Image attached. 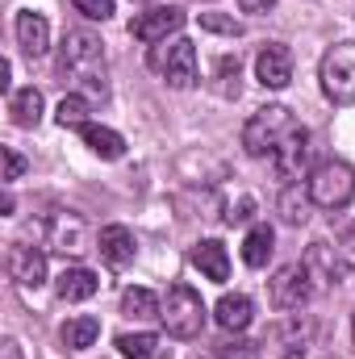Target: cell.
<instances>
[{"label": "cell", "mask_w": 355, "mask_h": 359, "mask_svg": "<svg viewBox=\"0 0 355 359\" xmlns=\"http://www.w3.org/2000/svg\"><path fill=\"white\" fill-rule=\"evenodd\" d=\"M76 13H84L88 21H109L113 17V0H72Z\"/></svg>", "instance_id": "83f0119b"}, {"label": "cell", "mask_w": 355, "mask_h": 359, "mask_svg": "<svg viewBox=\"0 0 355 359\" xmlns=\"http://www.w3.org/2000/svg\"><path fill=\"white\" fill-rule=\"evenodd\" d=\"M351 339H355V322H351Z\"/></svg>", "instance_id": "e575fe53"}, {"label": "cell", "mask_w": 355, "mask_h": 359, "mask_svg": "<svg viewBox=\"0 0 355 359\" xmlns=\"http://www.w3.org/2000/svg\"><path fill=\"white\" fill-rule=\"evenodd\" d=\"M59 67H63V76H72L92 96H105L109 92V80H105V42L96 34H88V29H72L63 38Z\"/></svg>", "instance_id": "6da1fadb"}, {"label": "cell", "mask_w": 355, "mask_h": 359, "mask_svg": "<svg viewBox=\"0 0 355 359\" xmlns=\"http://www.w3.org/2000/svg\"><path fill=\"white\" fill-rule=\"evenodd\" d=\"M284 359H322V351H318V343H309V339H297L293 347H288V355Z\"/></svg>", "instance_id": "4dcf8cb0"}, {"label": "cell", "mask_w": 355, "mask_h": 359, "mask_svg": "<svg viewBox=\"0 0 355 359\" xmlns=\"http://www.w3.org/2000/svg\"><path fill=\"white\" fill-rule=\"evenodd\" d=\"M59 339H63V347L84 351V347H92V343L100 339V318H92V313L67 318V322H63V330H59Z\"/></svg>", "instance_id": "7402d4cb"}, {"label": "cell", "mask_w": 355, "mask_h": 359, "mask_svg": "<svg viewBox=\"0 0 355 359\" xmlns=\"http://www.w3.org/2000/svg\"><path fill=\"white\" fill-rule=\"evenodd\" d=\"M314 271L305 268V264H284V268L272 276V305L280 309V313H288V309H301L309 297H314Z\"/></svg>", "instance_id": "ba28073f"}, {"label": "cell", "mask_w": 355, "mask_h": 359, "mask_svg": "<svg viewBox=\"0 0 355 359\" xmlns=\"http://www.w3.org/2000/svg\"><path fill=\"white\" fill-rule=\"evenodd\" d=\"M21 172H25V159L13 151V147H4V184H13V180H21Z\"/></svg>", "instance_id": "f546056e"}, {"label": "cell", "mask_w": 355, "mask_h": 359, "mask_svg": "<svg viewBox=\"0 0 355 359\" xmlns=\"http://www.w3.org/2000/svg\"><path fill=\"white\" fill-rule=\"evenodd\" d=\"M151 67L172 84V88H192L196 84V46L188 38H176L168 50L151 55Z\"/></svg>", "instance_id": "52a82bcc"}, {"label": "cell", "mask_w": 355, "mask_h": 359, "mask_svg": "<svg viewBox=\"0 0 355 359\" xmlns=\"http://www.w3.org/2000/svg\"><path fill=\"white\" fill-rule=\"evenodd\" d=\"M17 42L29 59H42L51 50V25L42 13H17Z\"/></svg>", "instance_id": "4fadbf2b"}, {"label": "cell", "mask_w": 355, "mask_h": 359, "mask_svg": "<svg viewBox=\"0 0 355 359\" xmlns=\"http://www.w3.org/2000/svg\"><path fill=\"white\" fill-rule=\"evenodd\" d=\"M305 188H309V196H314L318 209H347L355 201V172L347 163L330 159V163H318L309 172V184Z\"/></svg>", "instance_id": "8992f818"}, {"label": "cell", "mask_w": 355, "mask_h": 359, "mask_svg": "<svg viewBox=\"0 0 355 359\" xmlns=\"http://www.w3.org/2000/svg\"><path fill=\"white\" fill-rule=\"evenodd\" d=\"M96 251H100L113 268H126V264H134L138 243H134V234H130L126 226H105L100 238H96Z\"/></svg>", "instance_id": "5bb4252c"}, {"label": "cell", "mask_w": 355, "mask_h": 359, "mask_svg": "<svg viewBox=\"0 0 355 359\" xmlns=\"http://www.w3.org/2000/svg\"><path fill=\"white\" fill-rule=\"evenodd\" d=\"M55 121H59L63 130H67V126H72V130H80V126H88V100H84L80 92H72V96H63V100H59V109H55Z\"/></svg>", "instance_id": "cb8c5ba5"}, {"label": "cell", "mask_w": 355, "mask_h": 359, "mask_svg": "<svg viewBox=\"0 0 355 359\" xmlns=\"http://www.w3.org/2000/svg\"><path fill=\"white\" fill-rule=\"evenodd\" d=\"M180 25H184V8L176 4H159V8H147V13H138L134 21H130V34L138 38V42H168V34H176Z\"/></svg>", "instance_id": "30bf717a"}, {"label": "cell", "mask_w": 355, "mask_h": 359, "mask_svg": "<svg viewBox=\"0 0 355 359\" xmlns=\"http://www.w3.org/2000/svg\"><path fill=\"white\" fill-rule=\"evenodd\" d=\"M8 276L17 280V288H38L46 280V255L38 247H13L8 251Z\"/></svg>", "instance_id": "7c38bea8"}, {"label": "cell", "mask_w": 355, "mask_h": 359, "mask_svg": "<svg viewBox=\"0 0 355 359\" xmlns=\"http://www.w3.org/2000/svg\"><path fill=\"white\" fill-rule=\"evenodd\" d=\"M305 268L322 271V284H335V280H339V264L330 259V247H326V243H314V247H309V264H305Z\"/></svg>", "instance_id": "484cf974"}, {"label": "cell", "mask_w": 355, "mask_h": 359, "mask_svg": "<svg viewBox=\"0 0 355 359\" xmlns=\"http://www.w3.org/2000/svg\"><path fill=\"white\" fill-rule=\"evenodd\" d=\"M8 117H13V126L34 130V126L42 121V92L38 88H17L8 96Z\"/></svg>", "instance_id": "e0dca14e"}, {"label": "cell", "mask_w": 355, "mask_h": 359, "mask_svg": "<svg viewBox=\"0 0 355 359\" xmlns=\"http://www.w3.org/2000/svg\"><path fill=\"white\" fill-rule=\"evenodd\" d=\"M217 76H222V84H217L222 96H239V59H230V55H226V59L217 63Z\"/></svg>", "instance_id": "4316f807"}, {"label": "cell", "mask_w": 355, "mask_h": 359, "mask_svg": "<svg viewBox=\"0 0 355 359\" xmlns=\"http://www.w3.org/2000/svg\"><path fill=\"white\" fill-rule=\"evenodd\" d=\"M192 268L222 284V280L230 276V255H226V247H222L217 238H205V243L192 247Z\"/></svg>", "instance_id": "9a60e30c"}, {"label": "cell", "mask_w": 355, "mask_h": 359, "mask_svg": "<svg viewBox=\"0 0 355 359\" xmlns=\"http://www.w3.org/2000/svg\"><path fill=\"white\" fill-rule=\"evenodd\" d=\"M309 155H314V147H309V134L297 126L280 147H276V155H272V172L284 180V184H297V180L305 176V168H309Z\"/></svg>", "instance_id": "9c48e42d"}, {"label": "cell", "mask_w": 355, "mask_h": 359, "mask_svg": "<svg viewBox=\"0 0 355 359\" xmlns=\"http://www.w3.org/2000/svg\"><path fill=\"white\" fill-rule=\"evenodd\" d=\"M117 347H121V355L126 359H159V334H121L117 339Z\"/></svg>", "instance_id": "d4e9b609"}, {"label": "cell", "mask_w": 355, "mask_h": 359, "mask_svg": "<svg viewBox=\"0 0 355 359\" xmlns=\"http://www.w3.org/2000/svg\"><path fill=\"white\" fill-rule=\"evenodd\" d=\"M55 288H59L63 301H88V297H96V288H100V276L88 268H63Z\"/></svg>", "instance_id": "ac0fdd59"}, {"label": "cell", "mask_w": 355, "mask_h": 359, "mask_svg": "<svg viewBox=\"0 0 355 359\" xmlns=\"http://www.w3.org/2000/svg\"><path fill=\"white\" fill-rule=\"evenodd\" d=\"M0 359H21V347H17L13 339H4V343H0Z\"/></svg>", "instance_id": "836d02e7"}, {"label": "cell", "mask_w": 355, "mask_h": 359, "mask_svg": "<svg viewBox=\"0 0 355 359\" xmlns=\"http://www.w3.org/2000/svg\"><path fill=\"white\" fill-rule=\"evenodd\" d=\"M255 76H260L264 88H288V80H293V50L284 42H267L260 50V59H255Z\"/></svg>", "instance_id": "8fae6325"}, {"label": "cell", "mask_w": 355, "mask_h": 359, "mask_svg": "<svg viewBox=\"0 0 355 359\" xmlns=\"http://www.w3.org/2000/svg\"><path fill=\"white\" fill-rule=\"evenodd\" d=\"M293 130H297V117H293L284 104H267V109H260V113L243 126V147H247V155H255V159H272L276 147H280Z\"/></svg>", "instance_id": "3957f363"}, {"label": "cell", "mask_w": 355, "mask_h": 359, "mask_svg": "<svg viewBox=\"0 0 355 359\" xmlns=\"http://www.w3.org/2000/svg\"><path fill=\"white\" fill-rule=\"evenodd\" d=\"M272 226H255L251 234H247V243H243V259H247V268H264L267 259H272Z\"/></svg>", "instance_id": "603a6c76"}, {"label": "cell", "mask_w": 355, "mask_h": 359, "mask_svg": "<svg viewBox=\"0 0 355 359\" xmlns=\"http://www.w3.org/2000/svg\"><path fill=\"white\" fill-rule=\"evenodd\" d=\"M309 205H314V196H309V188H301V184H284V192H280V201H276V209H280V217H284L288 226H305V222H309Z\"/></svg>", "instance_id": "d6986e66"}, {"label": "cell", "mask_w": 355, "mask_h": 359, "mask_svg": "<svg viewBox=\"0 0 355 359\" xmlns=\"http://www.w3.org/2000/svg\"><path fill=\"white\" fill-rule=\"evenodd\" d=\"M318 80L330 104H355V42H339L322 55V67H318Z\"/></svg>", "instance_id": "5b68a950"}, {"label": "cell", "mask_w": 355, "mask_h": 359, "mask_svg": "<svg viewBox=\"0 0 355 359\" xmlns=\"http://www.w3.org/2000/svg\"><path fill=\"white\" fill-rule=\"evenodd\" d=\"M339 255H343V264L355 271V226L343 230V238H339Z\"/></svg>", "instance_id": "1f68e13d"}, {"label": "cell", "mask_w": 355, "mask_h": 359, "mask_svg": "<svg viewBox=\"0 0 355 359\" xmlns=\"http://www.w3.org/2000/svg\"><path fill=\"white\" fill-rule=\"evenodd\" d=\"M272 4H276V0H239V8H243V13H267Z\"/></svg>", "instance_id": "d6a6232c"}, {"label": "cell", "mask_w": 355, "mask_h": 359, "mask_svg": "<svg viewBox=\"0 0 355 359\" xmlns=\"http://www.w3.org/2000/svg\"><path fill=\"white\" fill-rule=\"evenodd\" d=\"M251 313H255V305H251V297H243V292H226V297L217 301V309H213V318H217L222 330H247V326H251Z\"/></svg>", "instance_id": "2e32d148"}, {"label": "cell", "mask_w": 355, "mask_h": 359, "mask_svg": "<svg viewBox=\"0 0 355 359\" xmlns=\"http://www.w3.org/2000/svg\"><path fill=\"white\" fill-rule=\"evenodd\" d=\"M42 238H46L51 251H59V255H67V259H84L88 251H96V238H100V234L88 226L84 213H76V209H55V213L42 222Z\"/></svg>", "instance_id": "7a4b0ae2"}, {"label": "cell", "mask_w": 355, "mask_h": 359, "mask_svg": "<svg viewBox=\"0 0 355 359\" xmlns=\"http://www.w3.org/2000/svg\"><path fill=\"white\" fill-rule=\"evenodd\" d=\"M80 138L88 142V151H92V155H100V159H121V151H126L121 134H117V130H109V126H96V121L80 126Z\"/></svg>", "instance_id": "44dd1931"}, {"label": "cell", "mask_w": 355, "mask_h": 359, "mask_svg": "<svg viewBox=\"0 0 355 359\" xmlns=\"http://www.w3.org/2000/svg\"><path fill=\"white\" fill-rule=\"evenodd\" d=\"M201 25H205V29H217V34H243V25H239V21L217 17V13H201Z\"/></svg>", "instance_id": "f1b7e54d"}, {"label": "cell", "mask_w": 355, "mask_h": 359, "mask_svg": "<svg viewBox=\"0 0 355 359\" xmlns=\"http://www.w3.org/2000/svg\"><path fill=\"white\" fill-rule=\"evenodd\" d=\"M121 313L134 318V322H155L163 313V301L151 292V288H126L121 292Z\"/></svg>", "instance_id": "ffe728a7"}, {"label": "cell", "mask_w": 355, "mask_h": 359, "mask_svg": "<svg viewBox=\"0 0 355 359\" xmlns=\"http://www.w3.org/2000/svg\"><path fill=\"white\" fill-rule=\"evenodd\" d=\"M159 322L168 326L172 339H196L205 330V301H201V292L188 288V284H172L168 297H163Z\"/></svg>", "instance_id": "277c9868"}]
</instances>
